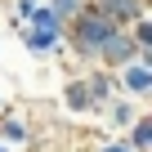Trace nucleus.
I'll use <instances>...</instances> for the list:
<instances>
[{"label": "nucleus", "instance_id": "obj_1", "mask_svg": "<svg viewBox=\"0 0 152 152\" xmlns=\"http://www.w3.org/2000/svg\"><path fill=\"white\" fill-rule=\"evenodd\" d=\"M112 31H116V27H112L99 9H85L81 18H76V40H81V49H99Z\"/></svg>", "mask_w": 152, "mask_h": 152}, {"label": "nucleus", "instance_id": "obj_2", "mask_svg": "<svg viewBox=\"0 0 152 152\" xmlns=\"http://www.w3.org/2000/svg\"><path fill=\"white\" fill-rule=\"evenodd\" d=\"M99 49H103V58H107V63H116V67H121V63H130V58H134V49H139V45H134L130 36L112 31V36H107V40H103Z\"/></svg>", "mask_w": 152, "mask_h": 152}, {"label": "nucleus", "instance_id": "obj_3", "mask_svg": "<svg viewBox=\"0 0 152 152\" xmlns=\"http://www.w3.org/2000/svg\"><path fill=\"white\" fill-rule=\"evenodd\" d=\"M112 27L116 23H130V18H139V0H99V5H94Z\"/></svg>", "mask_w": 152, "mask_h": 152}, {"label": "nucleus", "instance_id": "obj_4", "mask_svg": "<svg viewBox=\"0 0 152 152\" xmlns=\"http://www.w3.org/2000/svg\"><path fill=\"white\" fill-rule=\"evenodd\" d=\"M125 85H130L134 94H148V72H143V67H134V72L125 76Z\"/></svg>", "mask_w": 152, "mask_h": 152}, {"label": "nucleus", "instance_id": "obj_5", "mask_svg": "<svg viewBox=\"0 0 152 152\" xmlns=\"http://www.w3.org/2000/svg\"><path fill=\"white\" fill-rule=\"evenodd\" d=\"M148 139H152V125H148V121H139V130H134V152H143V148H148Z\"/></svg>", "mask_w": 152, "mask_h": 152}, {"label": "nucleus", "instance_id": "obj_6", "mask_svg": "<svg viewBox=\"0 0 152 152\" xmlns=\"http://www.w3.org/2000/svg\"><path fill=\"white\" fill-rule=\"evenodd\" d=\"M72 9H76V0H58V5H54L49 14H72Z\"/></svg>", "mask_w": 152, "mask_h": 152}, {"label": "nucleus", "instance_id": "obj_7", "mask_svg": "<svg viewBox=\"0 0 152 152\" xmlns=\"http://www.w3.org/2000/svg\"><path fill=\"white\" fill-rule=\"evenodd\" d=\"M103 152H134V148H121V143H107Z\"/></svg>", "mask_w": 152, "mask_h": 152}]
</instances>
